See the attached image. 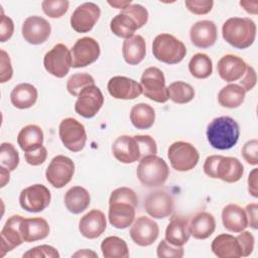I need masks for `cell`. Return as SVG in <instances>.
<instances>
[{
  "label": "cell",
  "instance_id": "obj_1",
  "mask_svg": "<svg viewBox=\"0 0 258 258\" xmlns=\"http://www.w3.org/2000/svg\"><path fill=\"white\" fill-rule=\"evenodd\" d=\"M138 198L133 189L121 186L114 189L109 198V223L116 229H126L135 219Z\"/></svg>",
  "mask_w": 258,
  "mask_h": 258
},
{
  "label": "cell",
  "instance_id": "obj_2",
  "mask_svg": "<svg viewBox=\"0 0 258 258\" xmlns=\"http://www.w3.org/2000/svg\"><path fill=\"white\" fill-rule=\"evenodd\" d=\"M114 157L122 163H133L157 153V145L150 135H122L112 145Z\"/></svg>",
  "mask_w": 258,
  "mask_h": 258
},
{
  "label": "cell",
  "instance_id": "obj_3",
  "mask_svg": "<svg viewBox=\"0 0 258 258\" xmlns=\"http://www.w3.org/2000/svg\"><path fill=\"white\" fill-rule=\"evenodd\" d=\"M147 20V9L140 4L131 3L112 18L110 29L116 36L127 39L133 36L137 29L145 25Z\"/></svg>",
  "mask_w": 258,
  "mask_h": 258
},
{
  "label": "cell",
  "instance_id": "obj_4",
  "mask_svg": "<svg viewBox=\"0 0 258 258\" xmlns=\"http://www.w3.org/2000/svg\"><path fill=\"white\" fill-rule=\"evenodd\" d=\"M239 136V124L229 116L215 118L207 127V138L210 145L219 150H227L235 146Z\"/></svg>",
  "mask_w": 258,
  "mask_h": 258
},
{
  "label": "cell",
  "instance_id": "obj_5",
  "mask_svg": "<svg viewBox=\"0 0 258 258\" xmlns=\"http://www.w3.org/2000/svg\"><path fill=\"white\" fill-rule=\"evenodd\" d=\"M257 27L255 22L248 17H232L222 26L223 38L238 49L251 46L256 38Z\"/></svg>",
  "mask_w": 258,
  "mask_h": 258
},
{
  "label": "cell",
  "instance_id": "obj_6",
  "mask_svg": "<svg viewBox=\"0 0 258 258\" xmlns=\"http://www.w3.org/2000/svg\"><path fill=\"white\" fill-rule=\"evenodd\" d=\"M204 172L212 178H220L223 181L233 183L242 178L244 166L236 157L211 155L205 160Z\"/></svg>",
  "mask_w": 258,
  "mask_h": 258
},
{
  "label": "cell",
  "instance_id": "obj_7",
  "mask_svg": "<svg viewBox=\"0 0 258 258\" xmlns=\"http://www.w3.org/2000/svg\"><path fill=\"white\" fill-rule=\"evenodd\" d=\"M139 181L147 187H156L162 185L168 175L169 168L167 163L159 156L148 155L143 157L136 170Z\"/></svg>",
  "mask_w": 258,
  "mask_h": 258
},
{
  "label": "cell",
  "instance_id": "obj_8",
  "mask_svg": "<svg viewBox=\"0 0 258 258\" xmlns=\"http://www.w3.org/2000/svg\"><path fill=\"white\" fill-rule=\"evenodd\" d=\"M152 53L161 62L175 64L184 58L186 47L182 41L172 34L160 33L152 42Z\"/></svg>",
  "mask_w": 258,
  "mask_h": 258
},
{
  "label": "cell",
  "instance_id": "obj_9",
  "mask_svg": "<svg viewBox=\"0 0 258 258\" xmlns=\"http://www.w3.org/2000/svg\"><path fill=\"white\" fill-rule=\"evenodd\" d=\"M142 94L148 99L165 103L168 101V91L165 86V78L161 70L156 67L147 68L140 79Z\"/></svg>",
  "mask_w": 258,
  "mask_h": 258
},
{
  "label": "cell",
  "instance_id": "obj_10",
  "mask_svg": "<svg viewBox=\"0 0 258 258\" xmlns=\"http://www.w3.org/2000/svg\"><path fill=\"white\" fill-rule=\"evenodd\" d=\"M170 165L176 171H188L199 162L200 154L197 148L184 141L173 142L167 151Z\"/></svg>",
  "mask_w": 258,
  "mask_h": 258
},
{
  "label": "cell",
  "instance_id": "obj_11",
  "mask_svg": "<svg viewBox=\"0 0 258 258\" xmlns=\"http://www.w3.org/2000/svg\"><path fill=\"white\" fill-rule=\"evenodd\" d=\"M58 135L64 147L72 152H79L86 145L87 133L85 126L75 118L69 117L60 122Z\"/></svg>",
  "mask_w": 258,
  "mask_h": 258
},
{
  "label": "cell",
  "instance_id": "obj_12",
  "mask_svg": "<svg viewBox=\"0 0 258 258\" xmlns=\"http://www.w3.org/2000/svg\"><path fill=\"white\" fill-rule=\"evenodd\" d=\"M74 173V161L68 156L56 155L49 162L45 171V177L53 187L61 188L72 180Z\"/></svg>",
  "mask_w": 258,
  "mask_h": 258
},
{
  "label": "cell",
  "instance_id": "obj_13",
  "mask_svg": "<svg viewBox=\"0 0 258 258\" xmlns=\"http://www.w3.org/2000/svg\"><path fill=\"white\" fill-rule=\"evenodd\" d=\"M51 200L49 189L43 184H32L21 190L19 196L20 207L31 213H38L45 210Z\"/></svg>",
  "mask_w": 258,
  "mask_h": 258
},
{
  "label": "cell",
  "instance_id": "obj_14",
  "mask_svg": "<svg viewBox=\"0 0 258 258\" xmlns=\"http://www.w3.org/2000/svg\"><path fill=\"white\" fill-rule=\"evenodd\" d=\"M45 70L56 78H63L72 67V55L68 46L63 43L55 44L43 57Z\"/></svg>",
  "mask_w": 258,
  "mask_h": 258
},
{
  "label": "cell",
  "instance_id": "obj_15",
  "mask_svg": "<svg viewBox=\"0 0 258 258\" xmlns=\"http://www.w3.org/2000/svg\"><path fill=\"white\" fill-rule=\"evenodd\" d=\"M101 53L100 45L93 37L79 38L71 49L72 67L75 69L85 68L95 62Z\"/></svg>",
  "mask_w": 258,
  "mask_h": 258
},
{
  "label": "cell",
  "instance_id": "obj_16",
  "mask_svg": "<svg viewBox=\"0 0 258 258\" xmlns=\"http://www.w3.org/2000/svg\"><path fill=\"white\" fill-rule=\"evenodd\" d=\"M103 104L104 96L101 90L96 85H92L79 94L75 111L84 118H93L100 111Z\"/></svg>",
  "mask_w": 258,
  "mask_h": 258
},
{
  "label": "cell",
  "instance_id": "obj_17",
  "mask_svg": "<svg viewBox=\"0 0 258 258\" xmlns=\"http://www.w3.org/2000/svg\"><path fill=\"white\" fill-rule=\"evenodd\" d=\"M101 16L100 7L93 2H86L79 5L73 12L70 22L73 29L79 33L92 30Z\"/></svg>",
  "mask_w": 258,
  "mask_h": 258
},
{
  "label": "cell",
  "instance_id": "obj_18",
  "mask_svg": "<svg viewBox=\"0 0 258 258\" xmlns=\"http://www.w3.org/2000/svg\"><path fill=\"white\" fill-rule=\"evenodd\" d=\"M159 235V227L152 219L140 216L138 217L130 229V237L132 241L141 247L153 244Z\"/></svg>",
  "mask_w": 258,
  "mask_h": 258
},
{
  "label": "cell",
  "instance_id": "obj_19",
  "mask_svg": "<svg viewBox=\"0 0 258 258\" xmlns=\"http://www.w3.org/2000/svg\"><path fill=\"white\" fill-rule=\"evenodd\" d=\"M144 209L150 217L164 219L173 212L174 202L172 197L165 190H155L145 198Z\"/></svg>",
  "mask_w": 258,
  "mask_h": 258
},
{
  "label": "cell",
  "instance_id": "obj_20",
  "mask_svg": "<svg viewBox=\"0 0 258 258\" xmlns=\"http://www.w3.org/2000/svg\"><path fill=\"white\" fill-rule=\"evenodd\" d=\"M51 32L49 22L40 16H29L22 24V36L30 44H41L47 40Z\"/></svg>",
  "mask_w": 258,
  "mask_h": 258
},
{
  "label": "cell",
  "instance_id": "obj_21",
  "mask_svg": "<svg viewBox=\"0 0 258 258\" xmlns=\"http://www.w3.org/2000/svg\"><path fill=\"white\" fill-rule=\"evenodd\" d=\"M107 89L113 98L121 100H133L142 94L141 85L135 80L124 76L111 78L108 82Z\"/></svg>",
  "mask_w": 258,
  "mask_h": 258
},
{
  "label": "cell",
  "instance_id": "obj_22",
  "mask_svg": "<svg viewBox=\"0 0 258 258\" xmlns=\"http://www.w3.org/2000/svg\"><path fill=\"white\" fill-rule=\"evenodd\" d=\"M23 217L19 215H13L5 222L0 236H1V245H0V256L3 257L5 254L14 248L21 245L24 241L20 234V223Z\"/></svg>",
  "mask_w": 258,
  "mask_h": 258
},
{
  "label": "cell",
  "instance_id": "obj_23",
  "mask_svg": "<svg viewBox=\"0 0 258 258\" xmlns=\"http://www.w3.org/2000/svg\"><path fill=\"white\" fill-rule=\"evenodd\" d=\"M247 67L248 64L240 56L235 54H226L219 59L217 71L222 80L232 83L243 78Z\"/></svg>",
  "mask_w": 258,
  "mask_h": 258
},
{
  "label": "cell",
  "instance_id": "obj_24",
  "mask_svg": "<svg viewBox=\"0 0 258 258\" xmlns=\"http://www.w3.org/2000/svg\"><path fill=\"white\" fill-rule=\"evenodd\" d=\"M189 37L192 44L199 48L213 46L218 38L217 26L211 20L198 21L190 27Z\"/></svg>",
  "mask_w": 258,
  "mask_h": 258
},
{
  "label": "cell",
  "instance_id": "obj_25",
  "mask_svg": "<svg viewBox=\"0 0 258 258\" xmlns=\"http://www.w3.org/2000/svg\"><path fill=\"white\" fill-rule=\"evenodd\" d=\"M107 227L105 214L97 209L91 210L83 216L79 222V231L87 239L100 237Z\"/></svg>",
  "mask_w": 258,
  "mask_h": 258
},
{
  "label": "cell",
  "instance_id": "obj_26",
  "mask_svg": "<svg viewBox=\"0 0 258 258\" xmlns=\"http://www.w3.org/2000/svg\"><path fill=\"white\" fill-rule=\"evenodd\" d=\"M20 234L24 242L30 243L46 238L49 226L43 218H23L20 223Z\"/></svg>",
  "mask_w": 258,
  "mask_h": 258
},
{
  "label": "cell",
  "instance_id": "obj_27",
  "mask_svg": "<svg viewBox=\"0 0 258 258\" xmlns=\"http://www.w3.org/2000/svg\"><path fill=\"white\" fill-rule=\"evenodd\" d=\"M222 222L224 228L233 233H240L248 227L245 210L236 204H229L223 209Z\"/></svg>",
  "mask_w": 258,
  "mask_h": 258
},
{
  "label": "cell",
  "instance_id": "obj_28",
  "mask_svg": "<svg viewBox=\"0 0 258 258\" xmlns=\"http://www.w3.org/2000/svg\"><path fill=\"white\" fill-rule=\"evenodd\" d=\"M189 224L188 220L173 216L165 230V240L173 246H183L189 239Z\"/></svg>",
  "mask_w": 258,
  "mask_h": 258
},
{
  "label": "cell",
  "instance_id": "obj_29",
  "mask_svg": "<svg viewBox=\"0 0 258 258\" xmlns=\"http://www.w3.org/2000/svg\"><path fill=\"white\" fill-rule=\"evenodd\" d=\"M211 249L219 258H239L242 257L240 244L237 237L230 234H220L212 242Z\"/></svg>",
  "mask_w": 258,
  "mask_h": 258
},
{
  "label": "cell",
  "instance_id": "obj_30",
  "mask_svg": "<svg viewBox=\"0 0 258 258\" xmlns=\"http://www.w3.org/2000/svg\"><path fill=\"white\" fill-rule=\"evenodd\" d=\"M122 54L128 64L135 66L140 63L146 54L145 39L139 34L125 39L122 45Z\"/></svg>",
  "mask_w": 258,
  "mask_h": 258
},
{
  "label": "cell",
  "instance_id": "obj_31",
  "mask_svg": "<svg viewBox=\"0 0 258 258\" xmlns=\"http://www.w3.org/2000/svg\"><path fill=\"white\" fill-rule=\"evenodd\" d=\"M216 229L215 217L208 212L198 213L189 223L190 235L198 240L209 238Z\"/></svg>",
  "mask_w": 258,
  "mask_h": 258
},
{
  "label": "cell",
  "instance_id": "obj_32",
  "mask_svg": "<svg viewBox=\"0 0 258 258\" xmlns=\"http://www.w3.org/2000/svg\"><path fill=\"white\" fill-rule=\"evenodd\" d=\"M17 143L24 152L37 150L43 144V131L34 124L23 127L17 136Z\"/></svg>",
  "mask_w": 258,
  "mask_h": 258
},
{
  "label": "cell",
  "instance_id": "obj_33",
  "mask_svg": "<svg viewBox=\"0 0 258 258\" xmlns=\"http://www.w3.org/2000/svg\"><path fill=\"white\" fill-rule=\"evenodd\" d=\"M37 89L28 83H21L14 87L10 94L12 105L18 109H28L37 101Z\"/></svg>",
  "mask_w": 258,
  "mask_h": 258
},
{
  "label": "cell",
  "instance_id": "obj_34",
  "mask_svg": "<svg viewBox=\"0 0 258 258\" xmlns=\"http://www.w3.org/2000/svg\"><path fill=\"white\" fill-rule=\"evenodd\" d=\"M90 194L83 186H73L64 195V206L73 214H81L90 206Z\"/></svg>",
  "mask_w": 258,
  "mask_h": 258
},
{
  "label": "cell",
  "instance_id": "obj_35",
  "mask_svg": "<svg viewBox=\"0 0 258 258\" xmlns=\"http://www.w3.org/2000/svg\"><path fill=\"white\" fill-rule=\"evenodd\" d=\"M130 121L137 129H149L154 124L155 111L146 103L136 104L130 111Z\"/></svg>",
  "mask_w": 258,
  "mask_h": 258
},
{
  "label": "cell",
  "instance_id": "obj_36",
  "mask_svg": "<svg viewBox=\"0 0 258 258\" xmlns=\"http://www.w3.org/2000/svg\"><path fill=\"white\" fill-rule=\"evenodd\" d=\"M245 90L238 84H229L223 87L218 94V101L222 107L238 108L245 100Z\"/></svg>",
  "mask_w": 258,
  "mask_h": 258
},
{
  "label": "cell",
  "instance_id": "obj_37",
  "mask_svg": "<svg viewBox=\"0 0 258 258\" xmlns=\"http://www.w3.org/2000/svg\"><path fill=\"white\" fill-rule=\"evenodd\" d=\"M101 251L105 258H127L129 250L127 243L117 236H109L101 243Z\"/></svg>",
  "mask_w": 258,
  "mask_h": 258
},
{
  "label": "cell",
  "instance_id": "obj_38",
  "mask_svg": "<svg viewBox=\"0 0 258 258\" xmlns=\"http://www.w3.org/2000/svg\"><path fill=\"white\" fill-rule=\"evenodd\" d=\"M188 71L196 79H207L213 73V62L206 53H196L188 62Z\"/></svg>",
  "mask_w": 258,
  "mask_h": 258
},
{
  "label": "cell",
  "instance_id": "obj_39",
  "mask_svg": "<svg viewBox=\"0 0 258 258\" xmlns=\"http://www.w3.org/2000/svg\"><path fill=\"white\" fill-rule=\"evenodd\" d=\"M167 91H168V98L176 104L188 103L195 97L194 88L189 84L181 81L171 83L167 87Z\"/></svg>",
  "mask_w": 258,
  "mask_h": 258
},
{
  "label": "cell",
  "instance_id": "obj_40",
  "mask_svg": "<svg viewBox=\"0 0 258 258\" xmlns=\"http://www.w3.org/2000/svg\"><path fill=\"white\" fill-rule=\"evenodd\" d=\"M95 85L94 78L86 73H78L74 74L70 77L67 82V90L68 92L74 96L78 97L79 94L87 87Z\"/></svg>",
  "mask_w": 258,
  "mask_h": 258
},
{
  "label": "cell",
  "instance_id": "obj_41",
  "mask_svg": "<svg viewBox=\"0 0 258 258\" xmlns=\"http://www.w3.org/2000/svg\"><path fill=\"white\" fill-rule=\"evenodd\" d=\"M19 154L12 143L3 142L0 147V163L9 171H13L19 164Z\"/></svg>",
  "mask_w": 258,
  "mask_h": 258
},
{
  "label": "cell",
  "instance_id": "obj_42",
  "mask_svg": "<svg viewBox=\"0 0 258 258\" xmlns=\"http://www.w3.org/2000/svg\"><path fill=\"white\" fill-rule=\"evenodd\" d=\"M70 2L67 0H44L41 2L42 11L50 18H59L69 10Z\"/></svg>",
  "mask_w": 258,
  "mask_h": 258
},
{
  "label": "cell",
  "instance_id": "obj_43",
  "mask_svg": "<svg viewBox=\"0 0 258 258\" xmlns=\"http://www.w3.org/2000/svg\"><path fill=\"white\" fill-rule=\"evenodd\" d=\"M156 253L159 258H181L184 254L182 246H173L169 244L166 240H161V242L157 246Z\"/></svg>",
  "mask_w": 258,
  "mask_h": 258
},
{
  "label": "cell",
  "instance_id": "obj_44",
  "mask_svg": "<svg viewBox=\"0 0 258 258\" xmlns=\"http://www.w3.org/2000/svg\"><path fill=\"white\" fill-rule=\"evenodd\" d=\"M23 258H39V257H46V258H58L59 253L57 250L49 245H40L34 248L29 249L22 255Z\"/></svg>",
  "mask_w": 258,
  "mask_h": 258
},
{
  "label": "cell",
  "instance_id": "obj_45",
  "mask_svg": "<svg viewBox=\"0 0 258 258\" xmlns=\"http://www.w3.org/2000/svg\"><path fill=\"white\" fill-rule=\"evenodd\" d=\"M242 156L245 161L251 165L258 164V141L257 139H252L247 141L241 150Z\"/></svg>",
  "mask_w": 258,
  "mask_h": 258
},
{
  "label": "cell",
  "instance_id": "obj_46",
  "mask_svg": "<svg viewBox=\"0 0 258 258\" xmlns=\"http://www.w3.org/2000/svg\"><path fill=\"white\" fill-rule=\"evenodd\" d=\"M186 8L194 14L204 15L209 13L213 6L214 1L212 0H186L184 2Z\"/></svg>",
  "mask_w": 258,
  "mask_h": 258
},
{
  "label": "cell",
  "instance_id": "obj_47",
  "mask_svg": "<svg viewBox=\"0 0 258 258\" xmlns=\"http://www.w3.org/2000/svg\"><path fill=\"white\" fill-rule=\"evenodd\" d=\"M240 233L241 234L237 236V240L240 244L241 254H242V257H247L253 252L255 239H254V236L248 231L243 230Z\"/></svg>",
  "mask_w": 258,
  "mask_h": 258
},
{
  "label": "cell",
  "instance_id": "obj_48",
  "mask_svg": "<svg viewBox=\"0 0 258 258\" xmlns=\"http://www.w3.org/2000/svg\"><path fill=\"white\" fill-rule=\"evenodd\" d=\"M13 76V70L11 66V60L8 53L1 49V64H0V83H5L9 81Z\"/></svg>",
  "mask_w": 258,
  "mask_h": 258
},
{
  "label": "cell",
  "instance_id": "obj_49",
  "mask_svg": "<svg viewBox=\"0 0 258 258\" xmlns=\"http://www.w3.org/2000/svg\"><path fill=\"white\" fill-rule=\"evenodd\" d=\"M47 157V150L44 146H41L37 150L30 151V152H25L24 153V158L25 161L33 166H37L42 164Z\"/></svg>",
  "mask_w": 258,
  "mask_h": 258
},
{
  "label": "cell",
  "instance_id": "obj_50",
  "mask_svg": "<svg viewBox=\"0 0 258 258\" xmlns=\"http://www.w3.org/2000/svg\"><path fill=\"white\" fill-rule=\"evenodd\" d=\"M14 32V24L10 17L2 14L0 22V41L5 42Z\"/></svg>",
  "mask_w": 258,
  "mask_h": 258
},
{
  "label": "cell",
  "instance_id": "obj_51",
  "mask_svg": "<svg viewBox=\"0 0 258 258\" xmlns=\"http://www.w3.org/2000/svg\"><path fill=\"white\" fill-rule=\"evenodd\" d=\"M257 82V77H256V72L253 69V67L248 66L245 75L240 81V86L245 90V92L251 91Z\"/></svg>",
  "mask_w": 258,
  "mask_h": 258
},
{
  "label": "cell",
  "instance_id": "obj_52",
  "mask_svg": "<svg viewBox=\"0 0 258 258\" xmlns=\"http://www.w3.org/2000/svg\"><path fill=\"white\" fill-rule=\"evenodd\" d=\"M246 215H247V219H248V224L253 228V229H257L258 227V205L256 203H251L249 205L246 206L245 209Z\"/></svg>",
  "mask_w": 258,
  "mask_h": 258
},
{
  "label": "cell",
  "instance_id": "obj_53",
  "mask_svg": "<svg viewBox=\"0 0 258 258\" xmlns=\"http://www.w3.org/2000/svg\"><path fill=\"white\" fill-rule=\"evenodd\" d=\"M257 171L258 168H254L249 176H248V191L249 194L254 197L257 198L258 197V189H257Z\"/></svg>",
  "mask_w": 258,
  "mask_h": 258
},
{
  "label": "cell",
  "instance_id": "obj_54",
  "mask_svg": "<svg viewBox=\"0 0 258 258\" xmlns=\"http://www.w3.org/2000/svg\"><path fill=\"white\" fill-rule=\"evenodd\" d=\"M240 5L248 12L251 14H257V9H258V2L257 1H240Z\"/></svg>",
  "mask_w": 258,
  "mask_h": 258
},
{
  "label": "cell",
  "instance_id": "obj_55",
  "mask_svg": "<svg viewBox=\"0 0 258 258\" xmlns=\"http://www.w3.org/2000/svg\"><path fill=\"white\" fill-rule=\"evenodd\" d=\"M1 171V187H3L9 181V170L3 166H0Z\"/></svg>",
  "mask_w": 258,
  "mask_h": 258
},
{
  "label": "cell",
  "instance_id": "obj_56",
  "mask_svg": "<svg viewBox=\"0 0 258 258\" xmlns=\"http://www.w3.org/2000/svg\"><path fill=\"white\" fill-rule=\"evenodd\" d=\"M108 3L111 5V6H113V7H115V8H118V9H124L125 7H127L128 5H130L131 4V1L129 0V1H108Z\"/></svg>",
  "mask_w": 258,
  "mask_h": 258
},
{
  "label": "cell",
  "instance_id": "obj_57",
  "mask_svg": "<svg viewBox=\"0 0 258 258\" xmlns=\"http://www.w3.org/2000/svg\"><path fill=\"white\" fill-rule=\"evenodd\" d=\"M77 256H94V257H98V255L92 251H89L87 249H84L83 251H79L77 253L74 254V257H77Z\"/></svg>",
  "mask_w": 258,
  "mask_h": 258
}]
</instances>
